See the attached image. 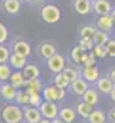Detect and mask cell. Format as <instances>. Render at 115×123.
I'll return each mask as SVG.
<instances>
[{"mask_svg":"<svg viewBox=\"0 0 115 123\" xmlns=\"http://www.w3.org/2000/svg\"><path fill=\"white\" fill-rule=\"evenodd\" d=\"M105 49H107V56L115 59V39H110L108 43L105 44Z\"/></svg>","mask_w":115,"mask_h":123,"instance_id":"8d00e7d4","label":"cell"},{"mask_svg":"<svg viewBox=\"0 0 115 123\" xmlns=\"http://www.w3.org/2000/svg\"><path fill=\"white\" fill-rule=\"evenodd\" d=\"M7 63H9V66H10L13 70H23V67H24L29 62H27V57H24V56H21V55L11 53Z\"/></svg>","mask_w":115,"mask_h":123,"instance_id":"2e32d148","label":"cell"},{"mask_svg":"<svg viewBox=\"0 0 115 123\" xmlns=\"http://www.w3.org/2000/svg\"><path fill=\"white\" fill-rule=\"evenodd\" d=\"M105 123H111V122H108V120H107V122H105Z\"/></svg>","mask_w":115,"mask_h":123,"instance_id":"7dc6e473","label":"cell"},{"mask_svg":"<svg viewBox=\"0 0 115 123\" xmlns=\"http://www.w3.org/2000/svg\"><path fill=\"white\" fill-rule=\"evenodd\" d=\"M81 100L95 107L98 105V102H99V93L95 90V87H91L89 86L85 92H84V94L81 96Z\"/></svg>","mask_w":115,"mask_h":123,"instance_id":"ac0fdd59","label":"cell"},{"mask_svg":"<svg viewBox=\"0 0 115 123\" xmlns=\"http://www.w3.org/2000/svg\"><path fill=\"white\" fill-rule=\"evenodd\" d=\"M16 93H17V89H14L10 83L4 82V83L0 85V96L3 97V100H6V102H14Z\"/></svg>","mask_w":115,"mask_h":123,"instance_id":"e0dca14e","label":"cell"},{"mask_svg":"<svg viewBox=\"0 0 115 123\" xmlns=\"http://www.w3.org/2000/svg\"><path fill=\"white\" fill-rule=\"evenodd\" d=\"M110 39H111V37H110V33L97 30V31H95V34H94L92 42H94V44H102V46H105V44L108 43V40H110Z\"/></svg>","mask_w":115,"mask_h":123,"instance_id":"f1b7e54d","label":"cell"},{"mask_svg":"<svg viewBox=\"0 0 115 123\" xmlns=\"http://www.w3.org/2000/svg\"><path fill=\"white\" fill-rule=\"evenodd\" d=\"M110 16H111V19H112V22H114V25H115V7H112V10H111Z\"/></svg>","mask_w":115,"mask_h":123,"instance_id":"b9f144b4","label":"cell"},{"mask_svg":"<svg viewBox=\"0 0 115 123\" xmlns=\"http://www.w3.org/2000/svg\"><path fill=\"white\" fill-rule=\"evenodd\" d=\"M108 77L111 79V82L115 85V67H112V69H110V72H108Z\"/></svg>","mask_w":115,"mask_h":123,"instance_id":"ab89813d","label":"cell"},{"mask_svg":"<svg viewBox=\"0 0 115 123\" xmlns=\"http://www.w3.org/2000/svg\"><path fill=\"white\" fill-rule=\"evenodd\" d=\"M40 16L41 20L47 25H56L61 19V10L60 7L53 4V3H46L40 9Z\"/></svg>","mask_w":115,"mask_h":123,"instance_id":"7a4b0ae2","label":"cell"},{"mask_svg":"<svg viewBox=\"0 0 115 123\" xmlns=\"http://www.w3.org/2000/svg\"><path fill=\"white\" fill-rule=\"evenodd\" d=\"M23 76L26 80H31V79H40V69L38 66L33 64V63H27L23 67Z\"/></svg>","mask_w":115,"mask_h":123,"instance_id":"44dd1931","label":"cell"},{"mask_svg":"<svg viewBox=\"0 0 115 123\" xmlns=\"http://www.w3.org/2000/svg\"><path fill=\"white\" fill-rule=\"evenodd\" d=\"M80 76L85 80L88 85H94L99 79V69L97 66H89V67H81L80 69Z\"/></svg>","mask_w":115,"mask_h":123,"instance_id":"8992f818","label":"cell"},{"mask_svg":"<svg viewBox=\"0 0 115 123\" xmlns=\"http://www.w3.org/2000/svg\"><path fill=\"white\" fill-rule=\"evenodd\" d=\"M23 119L26 123H38L43 119V116H41L38 107L26 106V107H23Z\"/></svg>","mask_w":115,"mask_h":123,"instance_id":"9c48e42d","label":"cell"},{"mask_svg":"<svg viewBox=\"0 0 115 123\" xmlns=\"http://www.w3.org/2000/svg\"><path fill=\"white\" fill-rule=\"evenodd\" d=\"M97 31V27L94 25H85L80 29V39H87V40H92L94 34Z\"/></svg>","mask_w":115,"mask_h":123,"instance_id":"484cf974","label":"cell"},{"mask_svg":"<svg viewBox=\"0 0 115 123\" xmlns=\"http://www.w3.org/2000/svg\"><path fill=\"white\" fill-rule=\"evenodd\" d=\"M83 50L80 49V46L78 44H75L73 49H71V52H70V59L73 63H75V64H81V57H83Z\"/></svg>","mask_w":115,"mask_h":123,"instance_id":"4dcf8cb0","label":"cell"},{"mask_svg":"<svg viewBox=\"0 0 115 123\" xmlns=\"http://www.w3.org/2000/svg\"><path fill=\"white\" fill-rule=\"evenodd\" d=\"M20 3H30V0H19Z\"/></svg>","mask_w":115,"mask_h":123,"instance_id":"bcb514c9","label":"cell"},{"mask_svg":"<svg viewBox=\"0 0 115 123\" xmlns=\"http://www.w3.org/2000/svg\"><path fill=\"white\" fill-rule=\"evenodd\" d=\"M38 110H40L43 119H50V120H53V119H57L58 117V110H60V107L57 106V103H54V102H47V100H44V102L38 106Z\"/></svg>","mask_w":115,"mask_h":123,"instance_id":"277c9868","label":"cell"},{"mask_svg":"<svg viewBox=\"0 0 115 123\" xmlns=\"http://www.w3.org/2000/svg\"><path fill=\"white\" fill-rule=\"evenodd\" d=\"M38 123H51V120H50V119H41Z\"/></svg>","mask_w":115,"mask_h":123,"instance_id":"f6af8a7d","label":"cell"},{"mask_svg":"<svg viewBox=\"0 0 115 123\" xmlns=\"http://www.w3.org/2000/svg\"><path fill=\"white\" fill-rule=\"evenodd\" d=\"M23 123H26V122H23Z\"/></svg>","mask_w":115,"mask_h":123,"instance_id":"681fc988","label":"cell"},{"mask_svg":"<svg viewBox=\"0 0 115 123\" xmlns=\"http://www.w3.org/2000/svg\"><path fill=\"white\" fill-rule=\"evenodd\" d=\"M53 85L57 86V87H60V89H65V90L70 87V82L65 79V76L63 74V72L54 74V77H53Z\"/></svg>","mask_w":115,"mask_h":123,"instance_id":"4316f807","label":"cell"},{"mask_svg":"<svg viewBox=\"0 0 115 123\" xmlns=\"http://www.w3.org/2000/svg\"><path fill=\"white\" fill-rule=\"evenodd\" d=\"M91 52L94 53V56H95L97 59H104V57H107V49H105V46H102V44H94V47H92Z\"/></svg>","mask_w":115,"mask_h":123,"instance_id":"d6a6232c","label":"cell"},{"mask_svg":"<svg viewBox=\"0 0 115 123\" xmlns=\"http://www.w3.org/2000/svg\"><path fill=\"white\" fill-rule=\"evenodd\" d=\"M58 119H61L65 123H74L75 119H77V112H75L74 107H70V106L61 107L58 110Z\"/></svg>","mask_w":115,"mask_h":123,"instance_id":"9a60e30c","label":"cell"},{"mask_svg":"<svg viewBox=\"0 0 115 123\" xmlns=\"http://www.w3.org/2000/svg\"><path fill=\"white\" fill-rule=\"evenodd\" d=\"M112 10V3L110 0H94L92 1V12L97 16L110 14Z\"/></svg>","mask_w":115,"mask_h":123,"instance_id":"7c38bea8","label":"cell"},{"mask_svg":"<svg viewBox=\"0 0 115 123\" xmlns=\"http://www.w3.org/2000/svg\"><path fill=\"white\" fill-rule=\"evenodd\" d=\"M11 67L9 66V63H0V83L9 82V77L11 74Z\"/></svg>","mask_w":115,"mask_h":123,"instance_id":"f546056e","label":"cell"},{"mask_svg":"<svg viewBox=\"0 0 115 123\" xmlns=\"http://www.w3.org/2000/svg\"><path fill=\"white\" fill-rule=\"evenodd\" d=\"M9 40V30L4 23L0 22V44H4Z\"/></svg>","mask_w":115,"mask_h":123,"instance_id":"d590c367","label":"cell"},{"mask_svg":"<svg viewBox=\"0 0 115 123\" xmlns=\"http://www.w3.org/2000/svg\"><path fill=\"white\" fill-rule=\"evenodd\" d=\"M37 52H38V55H40L41 59L47 60V59H50L51 56H54V55L57 53V49H56V46H54L51 42H43V43L38 46Z\"/></svg>","mask_w":115,"mask_h":123,"instance_id":"5bb4252c","label":"cell"},{"mask_svg":"<svg viewBox=\"0 0 115 123\" xmlns=\"http://www.w3.org/2000/svg\"><path fill=\"white\" fill-rule=\"evenodd\" d=\"M88 87H89V85L87 83L81 76H80L78 79H75L74 82L70 83V90L74 93V94H77V96H83L84 92H85Z\"/></svg>","mask_w":115,"mask_h":123,"instance_id":"d6986e66","label":"cell"},{"mask_svg":"<svg viewBox=\"0 0 115 123\" xmlns=\"http://www.w3.org/2000/svg\"><path fill=\"white\" fill-rule=\"evenodd\" d=\"M88 123H105L107 122V113L102 112L101 109H92L91 115L87 119Z\"/></svg>","mask_w":115,"mask_h":123,"instance_id":"603a6c76","label":"cell"},{"mask_svg":"<svg viewBox=\"0 0 115 123\" xmlns=\"http://www.w3.org/2000/svg\"><path fill=\"white\" fill-rule=\"evenodd\" d=\"M107 120L111 123H115V107H111L107 113Z\"/></svg>","mask_w":115,"mask_h":123,"instance_id":"f35d334b","label":"cell"},{"mask_svg":"<svg viewBox=\"0 0 115 123\" xmlns=\"http://www.w3.org/2000/svg\"><path fill=\"white\" fill-rule=\"evenodd\" d=\"M94 87L99 94H110L114 87V83L108 76H99V79L94 83Z\"/></svg>","mask_w":115,"mask_h":123,"instance_id":"ba28073f","label":"cell"},{"mask_svg":"<svg viewBox=\"0 0 115 123\" xmlns=\"http://www.w3.org/2000/svg\"><path fill=\"white\" fill-rule=\"evenodd\" d=\"M10 55H11V50L6 46V43L0 44V63H7Z\"/></svg>","mask_w":115,"mask_h":123,"instance_id":"836d02e7","label":"cell"},{"mask_svg":"<svg viewBox=\"0 0 115 123\" xmlns=\"http://www.w3.org/2000/svg\"><path fill=\"white\" fill-rule=\"evenodd\" d=\"M44 0H30V3L31 4H40V3H43Z\"/></svg>","mask_w":115,"mask_h":123,"instance_id":"7bdbcfd3","label":"cell"},{"mask_svg":"<svg viewBox=\"0 0 115 123\" xmlns=\"http://www.w3.org/2000/svg\"><path fill=\"white\" fill-rule=\"evenodd\" d=\"M67 66V62H65V57L60 53H56L54 56H51L50 59H47V67L51 73H61L64 70V67Z\"/></svg>","mask_w":115,"mask_h":123,"instance_id":"5b68a950","label":"cell"},{"mask_svg":"<svg viewBox=\"0 0 115 123\" xmlns=\"http://www.w3.org/2000/svg\"><path fill=\"white\" fill-rule=\"evenodd\" d=\"M83 66H84V67L97 66V57L94 56V53H92V52H88V57H87V60L83 63Z\"/></svg>","mask_w":115,"mask_h":123,"instance_id":"74e56055","label":"cell"},{"mask_svg":"<svg viewBox=\"0 0 115 123\" xmlns=\"http://www.w3.org/2000/svg\"><path fill=\"white\" fill-rule=\"evenodd\" d=\"M0 117L3 123H23V107H20L14 102H7L1 107Z\"/></svg>","mask_w":115,"mask_h":123,"instance_id":"6da1fadb","label":"cell"},{"mask_svg":"<svg viewBox=\"0 0 115 123\" xmlns=\"http://www.w3.org/2000/svg\"><path fill=\"white\" fill-rule=\"evenodd\" d=\"M1 6H3V10L10 16L17 14L20 12V9H21V3L19 0H3Z\"/></svg>","mask_w":115,"mask_h":123,"instance_id":"ffe728a7","label":"cell"},{"mask_svg":"<svg viewBox=\"0 0 115 123\" xmlns=\"http://www.w3.org/2000/svg\"><path fill=\"white\" fill-rule=\"evenodd\" d=\"M51 123H65V122H63V120H61V119H53V120H51Z\"/></svg>","mask_w":115,"mask_h":123,"instance_id":"ee69618b","label":"cell"},{"mask_svg":"<svg viewBox=\"0 0 115 123\" xmlns=\"http://www.w3.org/2000/svg\"><path fill=\"white\" fill-rule=\"evenodd\" d=\"M11 53H17V55L24 56V57H29L31 55V46H30V43L27 40L17 39L11 44Z\"/></svg>","mask_w":115,"mask_h":123,"instance_id":"52a82bcc","label":"cell"},{"mask_svg":"<svg viewBox=\"0 0 115 123\" xmlns=\"http://www.w3.org/2000/svg\"><path fill=\"white\" fill-rule=\"evenodd\" d=\"M24 92L29 94V106L38 107L44 102V99L41 96V92H34V90H29V89H24Z\"/></svg>","mask_w":115,"mask_h":123,"instance_id":"cb8c5ba5","label":"cell"},{"mask_svg":"<svg viewBox=\"0 0 115 123\" xmlns=\"http://www.w3.org/2000/svg\"><path fill=\"white\" fill-rule=\"evenodd\" d=\"M73 9L80 16H88L92 12L91 0H73Z\"/></svg>","mask_w":115,"mask_h":123,"instance_id":"8fae6325","label":"cell"},{"mask_svg":"<svg viewBox=\"0 0 115 123\" xmlns=\"http://www.w3.org/2000/svg\"><path fill=\"white\" fill-rule=\"evenodd\" d=\"M26 82H27V80L24 79L21 70H13L11 74H10V77H9V83H10L14 89H17V90L24 89V87H26Z\"/></svg>","mask_w":115,"mask_h":123,"instance_id":"4fadbf2b","label":"cell"},{"mask_svg":"<svg viewBox=\"0 0 115 123\" xmlns=\"http://www.w3.org/2000/svg\"><path fill=\"white\" fill-rule=\"evenodd\" d=\"M63 74H64L65 79L71 83V82H74L75 79L80 77V69H78V67H73V66H65L64 70H63Z\"/></svg>","mask_w":115,"mask_h":123,"instance_id":"d4e9b609","label":"cell"},{"mask_svg":"<svg viewBox=\"0 0 115 123\" xmlns=\"http://www.w3.org/2000/svg\"><path fill=\"white\" fill-rule=\"evenodd\" d=\"M14 103L19 105L20 107H26V106H29V94L24 92V89L17 90L16 97H14Z\"/></svg>","mask_w":115,"mask_h":123,"instance_id":"83f0119b","label":"cell"},{"mask_svg":"<svg viewBox=\"0 0 115 123\" xmlns=\"http://www.w3.org/2000/svg\"><path fill=\"white\" fill-rule=\"evenodd\" d=\"M108 96H110V99H111V100H112V102L115 103V85H114V87H112V90H111V93H110Z\"/></svg>","mask_w":115,"mask_h":123,"instance_id":"60d3db41","label":"cell"},{"mask_svg":"<svg viewBox=\"0 0 115 123\" xmlns=\"http://www.w3.org/2000/svg\"><path fill=\"white\" fill-rule=\"evenodd\" d=\"M41 96L44 100L47 102H54V103H58V102H63L65 99V89H60L57 86H54L53 83L48 85V86H44L43 90H41Z\"/></svg>","mask_w":115,"mask_h":123,"instance_id":"3957f363","label":"cell"},{"mask_svg":"<svg viewBox=\"0 0 115 123\" xmlns=\"http://www.w3.org/2000/svg\"><path fill=\"white\" fill-rule=\"evenodd\" d=\"M95 27H97V30H101V31H107V33H110V31L114 30V22H112V19H111V16L110 14H102V16H98L97 17V20H95V25H94Z\"/></svg>","mask_w":115,"mask_h":123,"instance_id":"30bf717a","label":"cell"},{"mask_svg":"<svg viewBox=\"0 0 115 123\" xmlns=\"http://www.w3.org/2000/svg\"><path fill=\"white\" fill-rule=\"evenodd\" d=\"M78 46H80V49L83 52H91L92 47H94V42L92 40H87V39H80Z\"/></svg>","mask_w":115,"mask_h":123,"instance_id":"e575fe53","label":"cell"},{"mask_svg":"<svg viewBox=\"0 0 115 123\" xmlns=\"http://www.w3.org/2000/svg\"><path fill=\"white\" fill-rule=\"evenodd\" d=\"M91 1H94V0H91Z\"/></svg>","mask_w":115,"mask_h":123,"instance_id":"c3c4849f","label":"cell"},{"mask_svg":"<svg viewBox=\"0 0 115 123\" xmlns=\"http://www.w3.org/2000/svg\"><path fill=\"white\" fill-rule=\"evenodd\" d=\"M92 109H94V106H91V105H88L85 102H78L77 105H75V112H77V116H80V117H83V119H88V116L91 115V112H92Z\"/></svg>","mask_w":115,"mask_h":123,"instance_id":"7402d4cb","label":"cell"},{"mask_svg":"<svg viewBox=\"0 0 115 123\" xmlns=\"http://www.w3.org/2000/svg\"><path fill=\"white\" fill-rule=\"evenodd\" d=\"M43 83L40 79H31L26 82V87L24 89H29V90H34V92H41L43 90Z\"/></svg>","mask_w":115,"mask_h":123,"instance_id":"1f68e13d","label":"cell"}]
</instances>
